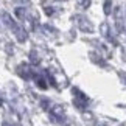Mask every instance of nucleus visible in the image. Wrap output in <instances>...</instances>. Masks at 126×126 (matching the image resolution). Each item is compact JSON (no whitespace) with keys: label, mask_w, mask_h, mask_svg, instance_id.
<instances>
[{"label":"nucleus","mask_w":126,"mask_h":126,"mask_svg":"<svg viewBox=\"0 0 126 126\" xmlns=\"http://www.w3.org/2000/svg\"><path fill=\"white\" fill-rule=\"evenodd\" d=\"M0 17H2V20H3L5 25H6L9 30L14 33V36H16L17 41H20V42H25L27 41V31L23 30V28L19 25V23L14 20V19L9 16L6 11H0Z\"/></svg>","instance_id":"1"},{"label":"nucleus","mask_w":126,"mask_h":126,"mask_svg":"<svg viewBox=\"0 0 126 126\" xmlns=\"http://www.w3.org/2000/svg\"><path fill=\"white\" fill-rule=\"evenodd\" d=\"M48 115H50L51 122L56 123V125H61V126H67L69 122H67V115L64 112V108L59 104H50V108L47 109Z\"/></svg>","instance_id":"2"},{"label":"nucleus","mask_w":126,"mask_h":126,"mask_svg":"<svg viewBox=\"0 0 126 126\" xmlns=\"http://www.w3.org/2000/svg\"><path fill=\"white\" fill-rule=\"evenodd\" d=\"M36 69L34 67H31V65H28V64H20L17 67V75L19 76H22L23 79H33L34 78V75H36Z\"/></svg>","instance_id":"3"},{"label":"nucleus","mask_w":126,"mask_h":126,"mask_svg":"<svg viewBox=\"0 0 126 126\" xmlns=\"http://www.w3.org/2000/svg\"><path fill=\"white\" fill-rule=\"evenodd\" d=\"M75 20H76V23H78V28L83 33H94V25H92V22L87 17H84V16H76Z\"/></svg>","instance_id":"4"},{"label":"nucleus","mask_w":126,"mask_h":126,"mask_svg":"<svg viewBox=\"0 0 126 126\" xmlns=\"http://www.w3.org/2000/svg\"><path fill=\"white\" fill-rule=\"evenodd\" d=\"M101 34H103L104 39H108L110 44H112V45H117V41H115L112 31H110V27L108 23H101Z\"/></svg>","instance_id":"5"},{"label":"nucleus","mask_w":126,"mask_h":126,"mask_svg":"<svg viewBox=\"0 0 126 126\" xmlns=\"http://www.w3.org/2000/svg\"><path fill=\"white\" fill-rule=\"evenodd\" d=\"M34 83H36V86L39 87V89H42V90H45L47 87H48V84H47V79H45V73H41L39 70L36 72V75H34Z\"/></svg>","instance_id":"6"},{"label":"nucleus","mask_w":126,"mask_h":126,"mask_svg":"<svg viewBox=\"0 0 126 126\" xmlns=\"http://www.w3.org/2000/svg\"><path fill=\"white\" fill-rule=\"evenodd\" d=\"M16 16H17V19H20V20H27V19H28L27 8H23V6H17V8H16Z\"/></svg>","instance_id":"7"},{"label":"nucleus","mask_w":126,"mask_h":126,"mask_svg":"<svg viewBox=\"0 0 126 126\" xmlns=\"http://www.w3.org/2000/svg\"><path fill=\"white\" fill-rule=\"evenodd\" d=\"M72 92L75 94V98H78V100H84V101H89V98L86 96V94H84V92H81L79 89L73 87V89H72Z\"/></svg>","instance_id":"8"},{"label":"nucleus","mask_w":126,"mask_h":126,"mask_svg":"<svg viewBox=\"0 0 126 126\" xmlns=\"http://www.w3.org/2000/svg\"><path fill=\"white\" fill-rule=\"evenodd\" d=\"M112 13V0H104V14H109Z\"/></svg>","instance_id":"9"},{"label":"nucleus","mask_w":126,"mask_h":126,"mask_svg":"<svg viewBox=\"0 0 126 126\" xmlns=\"http://www.w3.org/2000/svg\"><path fill=\"white\" fill-rule=\"evenodd\" d=\"M44 73H45V76L48 78V81H50V84L56 87V81H55V78H53V75H51V73H50V72H48V70H45V72H44Z\"/></svg>","instance_id":"10"},{"label":"nucleus","mask_w":126,"mask_h":126,"mask_svg":"<svg viewBox=\"0 0 126 126\" xmlns=\"http://www.w3.org/2000/svg\"><path fill=\"white\" fill-rule=\"evenodd\" d=\"M44 11H45L47 16H53V14L56 13V9L53 8V6H44Z\"/></svg>","instance_id":"11"},{"label":"nucleus","mask_w":126,"mask_h":126,"mask_svg":"<svg viewBox=\"0 0 126 126\" xmlns=\"http://www.w3.org/2000/svg\"><path fill=\"white\" fill-rule=\"evenodd\" d=\"M30 61L33 62V64H37V62H39V58H37L36 51H31V53H30Z\"/></svg>","instance_id":"12"},{"label":"nucleus","mask_w":126,"mask_h":126,"mask_svg":"<svg viewBox=\"0 0 126 126\" xmlns=\"http://www.w3.org/2000/svg\"><path fill=\"white\" fill-rule=\"evenodd\" d=\"M92 61L96 62V64H100V65H106V64H104V61H101V58H100L98 55H92Z\"/></svg>","instance_id":"13"},{"label":"nucleus","mask_w":126,"mask_h":126,"mask_svg":"<svg viewBox=\"0 0 126 126\" xmlns=\"http://www.w3.org/2000/svg\"><path fill=\"white\" fill-rule=\"evenodd\" d=\"M89 3H90V0H81V6H83L84 9L89 6Z\"/></svg>","instance_id":"14"},{"label":"nucleus","mask_w":126,"mask_h":126,"mask_svg":"<svg viewBox=\"0 0 126 126\" xmlns=\"http://www.w3.org/2000/svg\"><path fill=\"white\" fill-rule=\"evenodd\" d=\"M118 76H120V78H122V79L125 81V84H126V73H123V72H120V73H118Z\"/></svg>","instance_id":"15"},{"label":"nucleus","mask_w":126,"mask_h":126,"mask_svg":"<svg viewBox=\"0 0 126 126\" xmlns=\"http://www.w3.org/2000/svg\"><path fill=\"white\" fill-rule=\"evenodd\" d=\"M2 126H14V125H13V123H9V122H3Z\"/></svg>","instance_id":"16"},{"label":"nucleus","mask_w":126,"mask_h":126,"mask_svg":"<svg viewBox=\"0 0 126 126\" xmlns=\"http://www.w3.org/2000/svg\"><path fill=\"white\" fill-rule=\"evenodd\" d=\"M2 100H3V98H2V94H0V104H2Z\"/></svg>","instance_id":"17"},{"label":"nucleus","mask_w":126,"mask_h":126,"mask_svg":"<svg viewBox=\"0 0 126 126\" xmlns=\"http://www.w3.org/2000/svg\"><path fill=\"white\" fill-rule=\"evenodd\" d=\"M59 2H65V0H59Z\"/></svg>","instance_id":"18"}]
</instances>
